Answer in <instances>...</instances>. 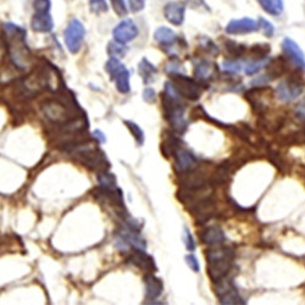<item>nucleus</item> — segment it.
Instances as JSON below:
<instances>
[{"mask_svg": "<svg viewBox=\"0 0 305 305\" xmlns=\"http://www.w3.org/2000/svg\"><path fill=\"white\" fill-rule=\"evenodd\" d=\"M3 41L5 42L8 56L14 66L20 70H27L31 66L32 53L26 43V29L11 22L4 23Z\"/></svg>", "mask_w": 305, "mask_h": 305, "instance_id": "nucleus-1", "label": "nucleus"}, {"mask_svg": "<svg viewBox=\"0 0 305 305\" xmlns=\"http://www.w3.org/2000/svg\"><path fill=\"white\" fill-rule=\"evenodd\" d=\"M161 100H163L164 118L171 125L175 132L183 133L188 127V122L184 118L186 106L181 101V95L177 93L171 81H167L165 83V91L161 94Z\"/></svg>", "mask_w": 305, "mask_h": 305, "instance_id": "nucleus-2", "label": "nucleus"}, {"mask_svg": "<svg viewBox=\"0 0 305 305\" xmlns=\"http://www.w3.org/2000/svg\"><path fill=\"white\" fill-rule=\"evenodd\" d=\"M68 152L74 155L76 160H79L87 169L95 172L107 171L110 169V163L106 159L105 154L98 146L91 145L88 142H76L66 149Z\"/></svg>", "mask_w": 305, "mask_h": 305, "instance_id": "nucleus-3", "label": "nucleus"}, {"mask_svg": "<svg viewBox=\"0 0 305 305\" xmlns=\"http://www.w3.org/2000/svg\"><path fill=\"white\" fill-rule=\"evenodd\" d=\"M206 260H208L209 277L212 282L216 283L227 277L231 271L235 260V250L227 246L211 248L206 253Z\"/></svg>", "mask_w": 305, "mask_h": 305, "instance_id": "nucleus-4", "label": "nucleus"}, {"mask_svg": "<svg viewBox=\"0 0 305 305\" xmlns=\"http://www.w3.org/2000/svg\"><path fill=\"white\" fill-rule=\"evenodd\" d=\"M170 76H171L173 87H175V89L181 97L192 101L199 99L203 92L202 83L198 82L197 80L189 79V77L184 76L182 73L170 74Z\"/></svg>", "mask_w": 305, "mask_h": 305, "instance_id": "nucleus-5", "label": "nucleus"}, {"mask_svg": "<svg viewBox=\"0 0 305 305\" xmlns=\"http://www.w3.org/2000/svg\"><path fill=\"white\" fill-rule=\"evenodd\" d=\"M86 29L80 20L72 19L68 22V25L64 31L65 44H66L68 52L71 54H77L82 47L83 40H85Z\"/></svg>", "mask_w": 305, "mask_h": 305, "instance_id": "nucleus-6", "label": "nucleus"}, {"mask_svg": "<svg viewBox=\"0 0 305 305\" xmlns=\"http://www.w3.org/2000/svg\"><path fill=\"white\" fill-rule=\"evenodd\" d=\"M215 289H216L217 298L219 301L223 305H238V304H244L246 301L242 299L241 295L236 288V286L233 285L231 280H227L226 277L222 279L219 282L215 283Z\"/></svg>", "mask_w": 305, "mask_h": 305, "instance_id": "nucleus-7", "label": "nucleus"}, {"mask_svg": "<svg viewBox=\"0 0 305 305\" xmlns=\"http://www.w3.org/2000/svg\"><path fill=\"white\" fill-rule=\"evenodd\" d=\"M303 83L298 79H293V77H291V79L280 82L276 88V92L279 99L288 103V101H293L294 99H297L299 95L303 93Z\"/></svg>", "mask_w": 305, "mask_h": 305, "instance_id": "nucleus-8", "label": "nucleus"}, {"mask_svg": "<svg viewBox=\"0 0 305 305\" xmlns=\"http://www.w3.org/2000/svg\"><path fill=\"white\" fill-rule=\"evenodd\" d=\"M138 33H139L138 27H137L136 23H134L131 19L122 20L112 31L113 40L124 44L133 41L134 38L138 35Z\"/></svg>", "mask_w": 305, "mask_h": 305, "instance_id": "nucleus-9", "label": "nucleus"}, {"mask_svg": "<svg viewBox=\"0 0 305 305\" xmlns=\"http://www.w3.org/2000/svg\"><path fill=\"white\" fill-rule=\"evenodd\" d=\"M173 159H175V167L178 173L190 171V170L196 169L197 165H198V159L194 157V154H192L188 149L183 148V146H181V148L175 152Z\"/></svg>", "mask_w": 305, "mask_h": 305, "instance_id": "nucleus-10", "label": "nucleus"}, {"mask_svg": "<svg viewBox=\"0 0 305 305\" xmlns=\"http://www.w3.org/2000/svg\"><path fill=\"white\" fill-rule=\"evenodd\" d=\"M259 23L249 17H244L241 20H232L226 26V33L228 34H247L258 31Z\"/></svg>", "mask_w": 305, "mask_h": 305, "instance_id": "nucleus-11", "label": "nucleus"}, {"mask_svg": "<svg viewBox=\"0 0 305 305\" xmlns=\"http://www.w3.org/2000/svg\"><path fill=\"white\" fill-rule=\"evenodd\" d=\"M127 261L137 266L140 270H144L146 272L157 271V265H155L154 258L151 255H149V254H146L145 250L143 249H133V252L127 258Z\"/></svg>", "mask_w": 305, "mask_h": 305, "instance_id": "nucleus-12", "label": "nucleus"}, {"mask_svg": "<svg viewBox=\"0 0 305 305\" xmlns=\"http://www.w3.org/2000/svg\"><path fill=\"white\" fill-rule=\"evenodd\" d=\"M282 49L292 64H294L297 67L305 68L304 53L294 41L291 38H285L282 42Z\"/></svg>", "mask_w": 305, "mask_h": 305, "instance_id": "nucleus-13", "label": "nucleus"}, {"mask_svg": "<svg viewBox=\"0 0 305 305\" xmlns=\"http://www.w3.org/2000/svg\"><path fill=\"white\" fill-rule=\"evenodd\" d=\"M217 73L216 65L212 64L209 60H199L194 65V79L198 82L204 83L214 80Z\"/></svg>", "mask_w": 305, "mask_h": 305, "instance_id": "nucleus-14", "label": "nucleus"}, {"mask_svg": "<svg viewBox=\"0 0 305 305\" xmlns=\"http://www.w3.org/2000/svg\"><path fill=\"white\" fill-rule=\"evenodd\" d=\"M184 11L186 8L182 3L170 2L164 8V15L166 20L173 26H181L184 21Z\"/></svg>", "mask_w": 305, "mask_h": 305, "instance_id": "nucleus-15", "label": "nucleus"}, {"mask_svg": "<svg viewBox=\"0 0 305 305\" xmlns=\"http://www.w3.org/2000/svg\"><path fill=\"white\" fill-rule=\"evenodd\" d=\"M200 241L204 244H208L210 247H216L222 244L226 241L225 232L220 228L219 226H209L205 230H203L199 235Z\"/></svg>", "mask_w": 305, "mask_h": 305, "instance_id": "nucleus-16", "label": "nucleus"}, {"mask_svg": "<svg viewBox=\"0 0 305 305\" xmlns=\"http://www.w3.org/2000/svg\"><path fill=\"white\" fill-rule=\"evenodd\" d=\"M143 281H144L145 286V298L149 299V300H154V299L159 298L164 291L163 281L155 275H152V272H148V274L144 275Z\"/></svg>", "mask_w": 305, "mask_h": 305, "instance_id": "nucleus-17", "label": "nucleus"}, {"mask_svg": "<svg viewBox=\"0 0 305 305\" xmlns=\"http://www.w3.org/2000/svg\"><path fill=\"white\" fill-rule=\"evenodd\" d=\"M32 29L38 33H48L53 29L54 21L49 13H35L31 21Z\"/></svg>", "mask_w": 305, "mask_h": 305, "instance_id": "nucleus-18", "label": "nucleus"}, {"mask_svg": "<svg viewBox=\"0 0 305 305\" xmlns=\"http://www.w3.org/2000/svg\"><path fill=\"white\" fill-rule=\"evenodd\" d=\"M182 146V142L181 139L176 136L175 133L172 132H165V136H164L163 142H161L160 149L163 151L164 157L165 158H170L175 155V152L178 150L179 148Z\"/></svg>", "mask_w": 305, "mask_h": 305, "instance_id": "nucleus-19", "label": "nucleus"}, {"mask_svg": "<svg viewBox=\"0 0 305 305\" xmlns=\"http://www.w3.org/2000/svg\"><path fill=\"white\" fill-rule=\"evenodd\" d=\"M154 40L163 48H171L177 42V35L169 27H159L154 33Z\"/></svg>", "mask_w": 305, "mask_h": 305, "instance_id": "nucleus-20", "label": "nucleus"}, {"mask_svg": "<svg viewBox=\"0 0 305 305\" xmlns=\"http://www.w3.org/2000/svg\"><path fill=\"white\" fill-rule=\"evenodd\" d=\"M138 72L140 77H142L143 83H144V85H149V83L154 82L155 76H157L158 73V68L155 67L148 59L143 58L138 65Z\"/></svg>", "mask_w": 305, "mask_h": 305, "instance_id": "nucleus-21", "label": "nucleus"}, {"mask_svg": "<svg viewBox=\"0 0 305 305\" xmlns=\"http://www.w3.org/2000/svg\"><path fill=\"white\" fill-rule=\"evenodd\" d=\"M262 10L272 16H280L283 13L282 0H258Z\"/></svg>", "mask_w": 305, "mask_h": 305, "instance_id": "nucleus-22", "label": "nucleus"}, {"mask_svg": "<svg viewBox=\"0 0 305 305\" xmlns=\"http://www.w3.org/2000/svg\"><path fill=\"white\" fill-rule=\"evenodd\" d=\"M126 70L125 65L118 58H110L105 64V71L109 73L110 81H115L120 73Z\"/></svg>", "mask_w": 305, "mask_h": 305, "instance_id": "nucleus-23", "label": "nucleus"}, {"mask_svg": "<svg viewBox=\"0 0 305 305\" xmlns=\"http://www.w3.org/2000/svg\"><path fill=\"white\" fill-rule=\"evenodd\" d=\"M130 77L131 73L130 71L125 70L124 72L120 73L118 77H116V80L113 81L116 85V89L120 92L121 94H127L128 92L131 91V85H130Z\"/></svg>", "mask_w": 305, "mask_h": 305, "instance_id": "nucleus-24", "label": "nucleus"}, {"mask_svg": "<svg viewBox=\"0 0 305 305\" xmlns=\"http://www.w3.org/2000/svg\"><path fill=\"white\" fill-rule=\"evenodd\" d=\"M128 52V48L125 46L124 43H120V42H110L107 44V54L110 55V58H124Z\"/></svg>", "mask_w": 305, "mask_h": 305, "instance_id": "nucleus-25", "label": "nucleus"}, {"mask_svg": "<svg viewBox=\"0 0 305 305\" xmlns=\"http://www.w3.org/2000/svg\"><path fill=\"white\" fill-rule=\"evenodd\" d=\"M125 125H126V127L130 130V132L132 133L134 140H136L137 145H143L144 144V131L140 128L138 125L136 124V122L130 121V120H125Z\"/></svg>", "mask_w": 305, "mask_h": 305, "instance_id": "nucleus-26", "label": "nucleus"}, {"mask_svg": "<svg viewBox=\"0 0 305 305\" xmlns=\"http://www.w3.org/2000/svg\"><path fill=\"white\" fill-rule=\"evenodd\" d=\"M98 183L101 187L105 188H113L118 187L116 186V177L112 175V173L107 172V171H103L98 173Z\"/></svg>", "mask_w": 305, "mask_h": 305, "instance_id": "nucleus-27", "label": "nucleus"}, {"mask_svg": "<svg viewBox=\"0 0 305 305\" xmlns=\"http://www.w3.org/2000/svg\"><path fill=\"white\" fill-rule=\"evenodd\" d=\"M184 7H188L193 10L197 11H204V13H209L210 11V8L208 7V4L204 2V0H179Z\"/></svg>", "mask_w": 305, "mask_h": 305, "instance_id": "nucleus-28", "label": "nucleus"}, {"mask_svg": "<svg viewBox=\"0 0 305 305\" xmlns=\"http://www.w3.org/2000/svg\"><path fill=\"white\" fill-rule=\"evenodd\" d=\"M266 59H253L250 60L246 66V73L248 76H252V74L259 72L262 67L265 66Z\"/></svg>", "mask_w": 305, "mask_h": 305, "instance_id": "nucleus-29", "label": "nucleus"}, {"mask_svg": "<svg viewBox=\"0 0 305 305\" xmlns=\"http://www.w3.org/2000/svg\"><path fill=\"white\" fill-rule=\"evenodd\" d=\"M222 70L226 73H238L242 70V64L236 59H227L223 60Z\"/></svg>", "mask_w": 305, "mask_h": 305, "instance_id": "nucleus-30", "label": "nucleus"}, {"mask_svg": "<svg viewBox=\"0 0 305 305\" xmlns=\"http://www.w3.org/2000/svg\"><path fill=\"white\" fill-rule=\"evenodd\" d=\"M88 2L92 13L101 14V13H106V11L109 10L105 0H88Z\"/></svg>", "mask_w": 305, "mask_h": 305, "instance_id": "nucleus-31", "label": "nucleus"}, {"mask_svg": "<svg viewBox=\"0 0 305 305\" xmlns=\"http://www.w3.org/2000/svg\"><path fill=\"white\" fill-rule=\"evenodd\" d=\"M258 23H259V29L266 35V37H272V35H274L275 27L271 22H269V21L265 20L264 17H260Z\"/></svg>", "mask_w": 305, "mask_h": 305, "instance_id": "nucleus-32", "label": "nucleus"}, {"mask_svg": "<svg viewBox=\"0 0 305 305\" xmlns=\"http://www.w3.org/2000/svg\"><path fill=\"white\" fill-rule=\"evenodd\" d=\"M226 49L233 56H241L244 53V50H246V48H244V46H242V44L236 43V42L228 41L226 42Z\"/></svg>", "mask_w": 305, "mask_h": 305, "instance_id": "nucleus-33", "label": "nucleus"}, {"mask_svg": "<svg viewBox=\"0 0 305 305\" xmlns=\"http://www.w3.org/2000/svg\"><path fill=\"white\" fill-rule=\"evenodd\" d=\"M111 2L112 9L115 11L116 15H119L120 17H124L127 15V8L125 4V0H110Z\"/></svg>", "mask_w": 305, "mask_h": 305, "instance_id": "nucleus-34", "label": "nucleus"}, {"mask_svg": "<svg viewBox=\"0 0 305 305\" xmlns=\"http://www.w3.org/2000/svg\"><path fill=\"white\" fill-rule=\"evenodd\" d=\"M52 2L50 0H33V9L35 13H49Z\"/></svg>", "mask_w": 305, "mask_h": 305, "instance_id": "nucleus-35", "label": "nucleus"}, {"mask_svg": "<svg viewBox=\"0 0 305 305\" xmlns=\"http://www.w3.org/2000/svg\"><path fill=\"white\" fill-rule=\"evenodd\" d=\"M184 260H186V264L188 265V268H189L193 272L198 274L200 271V264L198 259H197V256L193 255V254H188V255H186V258H184Z\"/></svg>", "mask_w": 305, "mask_h": 305, "instance_id": "nucleus-36", "label": "nucleus"}, {"mask_svg": "<svg viewBox=\"0 0 305 305\" xmlns=\"http://www.w3.org/2000/svg\"><path fill=\"white\" fill-rule=\"evenodd\" d=\"M165 70L169 74L181 73V64H179L178 60L172 59V60H170L169 64L165 66Z\"/></svg>", "mask_w": 305, "mask_h": 305, "instance_id": "nucleus-37", "label": "nucleus"}, {"mask_svg": "<svg viewBox=\"0 0 305 305\" xmlns=\"http://www.w3.org/2000/svg\"><path fill=\"white\" fill-rule=\"evenodd\" d=\"M143 100L149 104L155 103V100H157V92H155V89L150 88V87L145 88L144 92H143Z\"/></svg>", "mask_w": 305, "mask_h": 305, "instance_id": "nucleus-38", "label": "nucleus"}, {"mask_svg": "<svg viewBox=\"0 0 305 305\" xmlns=\"http://www.w3.org/2000/svg\"><path fill=\"white\" fill-rule=\"evenodd\" d=\"M184 244H186V248L189 252H193L194 249H196V243H194V239L192 237V235H190L189 230H188V227H184Z\"/></svg>", "mask_w": 305, "mask_h": 305, "instance_id": "nucleus-39", "label": "nucleus"}, {"mask_svg": "<svg viewBox=\"0 0 305 305\" xmlns=\"http://www.w3.org/2000/svg\"><path fill=\"white\" fill-rule=\"evenodd\" d=\"M202 46L205 47L206 52L210 53V54H217L219 53V49H217V47L215 46L214 43L210 40H208V38H204L202 42Z\"/></svg>", "mask_w": 305, "mask_h": 305, "instance_id": "nucleus-40", "label": "nucleus"}, {"mask_svg": "<svg viewBox=\"0 0 305 305\" xmlns=\"http://www.w3.org/2000/svg\"><path fill=\"white\" fill-rule=\"evenodd\" d=\"M130 8L133 13H138V11L142 10L144 8V3L145 0H130Z\"/></svg>", "mask_w": 305, "mask_h": 305, "instance_id": "nucleus-41", "label": "nucleus"}, {"mask_svg": "<svg viewBox=\"0 0 305 305\" xmlns=\"http://www.w3.org/2000/svg\"><path fill=\"white\" fill-rule=\"evenodd\" d=\"M92 137L97 140L98 143H105L106 142V137L104 136V133L101 132L100 130H94L93 134H92Z\"/></svg>", "mask_w": 305, "mask_h": 305, "instance_id": "nucleus-42", "label": "nucleus"}, {"mask_svg": "<svg viewBox=\"0 0 305 305\" xmlns=\"http://www.w3.org/2000/svg\"><path fill=\"white\" fill-rule=\"evenodd\" d=\"M297 113H298V116L305 119V99L301 100L300 103H299V105L297 106Z\"/></svg>", "mask_w": 305, "mask_h": 305, "instance_id": "nucleus-43", "label": "nucleus"}]
</instances>
